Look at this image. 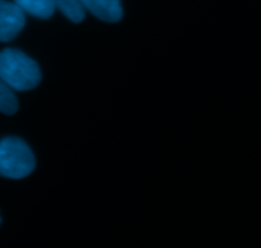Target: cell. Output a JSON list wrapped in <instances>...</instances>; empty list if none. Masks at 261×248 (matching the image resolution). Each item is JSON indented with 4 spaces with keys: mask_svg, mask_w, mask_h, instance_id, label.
<instances>
[{
    "mask_svg": "<svg viewBox=\"0 0 261 248\" xmlns=\"http://www.w3.org/2000/svg\"><path fill=\"white\" fill-rule=\"evenodd\" d=\"M0 79L15 91H31L41 81L40 66L22 51L5 48L0 51Z\"/></svg>",
    "mask_w": 261,
    "mask_h": 248,
    "instance_id": "obj_1",
    "label": "cell"
},
{
    "mask_svg": "<svg viewBox=\"0 0 261 248\" xmlns=\"http://www.w3.org/2000/svg\"><path fill=\"white\" fill-rule=\"evenodd\" d=\"M35 155L19 137H4L0 140V176L20 180L33 172Z\"/></svg>",
    "mask_w": 261,
    "mask_h": 248,
    "instance_id": "obj_2",
    "label": "cell"
},
{
    "mask_svg": "<svg viewBox=\"0 0 261 248\" xmlns=\"http://www.w3.org/2000/svg\"><path fill=\"white\" fill-rule=\"evenodd\" d=\"M25 24V15L15 3L0 0V42L14 40Z\"/></svg>",
    "mask_w": 261,
    "mask_h": 248,
    "instance_id": "obj_3",
    "label": "cell"
},
{
    "mask_svg": "<svg viewBox=\"0 0 261 248\" xmlns=\"http://www.w3.org/2000/svg\"><path fill=\"white\" fill-rule=\"evenodd\" d=\"M84 10L109 23H116L122 18V7L120 0H79Z\"/></svg>",
    "mask_w": 261,
    "mask_h": 248,
    "instance_id": "obj_4",
    "label": "cell"
},
{
    "mask_svg": "<svg viewBox=\"0 0 261 248\" xmlns=\"http://www.w3.org/2000/svg\"><path fill=\"white\" fill-rule=\"evenodd\" d=\"M15 4L23 10V13L33 15V17L46 19L55 13V3L54 0H14Z\"/></svg>",
    "mask_w": 261,
    "mask_h": 248,
    "instance_id": "obj_5",
    "label": "cell"
},
{
    "mask_svg": "<svg viewBox=\"0 0 261 248\" xmlns=\"http://www.w3.org/2000/svg\"><path fill=\"white\" fill-rule=\"evenodd\" d=\"M55 7L61 10L68 19L74 23H81L86 17V10L81 5L79 0H54Z\"/></svg>",
    "mask_w": 261,
    "mask_h": 248,
    "instance_id": "obj_6",
    "label": "cell"
},
{
    "mask_svg": "<svg viewBox=\"0 0 261 248\" xmlns=\"http://www.w3.org/2000/svg\"><path fill=\"white\" fill-rule=\"evenodd\" d=\"M18 107L19 104L13 89L0 79V112L4 115H14Z\"/></svg>",
    "mask_w": 261,
    "mask_h": 248,
    "instance_id": "obj_7",
    "label": "cell"
},
{
    "mask_svg": "<svg viewBox=\"0 0 261 248\" xmlns=\"http://www.w3.org/2000/svg\"><path fill=\"white\" fill-rule=\"evenodd\" d=\"M0 226H2V216H0Z\"/></svg>",
    "mask_w": 261,
    "mask_h": 248,
    "instance_id": "obj_8",
    "label": "cell"
}]
</instances>
